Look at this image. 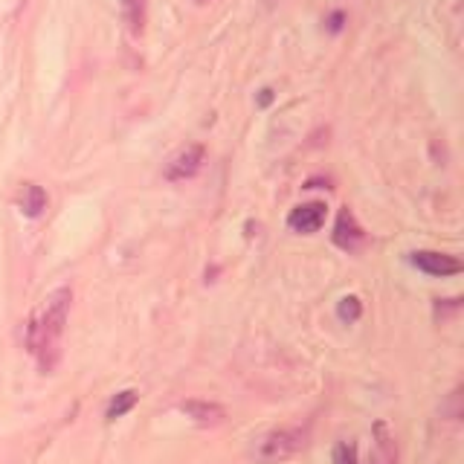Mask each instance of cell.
Segmentation results:
<instances>
[{"instance_id": "1", "label": "cell", "mask_w": 464, "mask_h": 464, "mask_svg": "<svg viewBox=\"0 0 464 464\" xmlns=\"http://www.w3.org/2000/svg\"><path fill=\"white\" fill-rule=\"evenodd\" d=\"M72 290L58 287L44 299L41 311L26 323V348L35 354L41 372H53L62 357V334L67 325Z\"/></svg>"}, {"instance_id": "2", "label": "cell", "mask_w": 464, "mask_h": 464, "mask_svg": "<svg viewBox=\"0 0 464 464\" xmlns=\"http://www.w3.org/2000/svg\"><path fill=\"white\" fill-rule=\"evenodd\" d=\"M311 439V427L308 424H290V427H279L270 430L267 435H261L253 447V459L256 464H279L299 456L304 447H308Z\"/></svg>"}, {"instance_id": "3", "label": "cell", "mask_w": 464, "mask_h": 464, "mask_svg": "<svg viewBox=\"0 0 464 464\" xmlns=\"http://www.w3.org/2000/svg\"><path fill=\"white\" fill-rule=\"evenodd\" d=\"M203 157H207V151H203V145H186V149L169 163L166 178L174 180V183L195 178V174L200 171V166H203Z\"/></svg>"}, {"instance_id": "4", "label": "cell", "mask_w": 464, "mask_h": 464, "mask_svg": "<svg viewBox=\"0 0 464 464\" xmlns=\"http://www.w3.org/2000/svg\"><path fill=\"white\" fill-rule=\"evenodd\" d=\"M412 265L418 270H424L427 276H456L461 273V261L456 256H447V253H432V250H420V253H412Z\"/></svg>"}, {"instance_id": "5", "label": "cell", "mask_w": 464, "mask_h": 464, "mask_svg": "<svg viewBox=\"0 0 464 464\" xmlns=\"http://www.w3.org/2000/svg\"><path fill=\"white\" fill-rule=\"evenodd\" d=\"M325 224V203L311 200V203H302L294 212L287 215V227L294 232H302V236H311L319 227Z\"/></svg>"}, {"instance_id": "6", "label": "cell", "mask_w": 464, "mask_h": 464, "mask_svg": "<svg viewBox=\"0 0 464 464\" xmlns=\"http://www.w3.org/2000/svg\"><path fill=\"white\" fill-rule=\"evenodd\" d=\"M362 241H366V232H362V227L357 224V218L348 209H343L337 215V224H334V244H337L340 250L354 253L362 246Z\"/></svg>"}, {"instance_id": "7", "label": "cell", "mask_w": 464, "mask_h": 464, "mask_svg": "<svg viewBox=\"0 0 464 464\" xmlns=\"http://www.w3.org/2000/svg\"><path fill=\"white\" fill-rule=\"evenodd\" d=\"M180 412L186 418H192L195 424H200V427H218V424H224V418H227L224 406L212 403V401H183Z\"/></svg>"}, {"instance_id": "8", "label": "cell", "mask_w": 464, "mask_h": 464, "mask_svg": "<svg viewBox=\"0 0 464 464\" xmlns=\"http://www.w3.org/2000/svg\"><path fill=\"white\" fill-rule=\"evenodd\" d=\"M369 464H398V444H395V435L389 432V427L383 424H374V444H372V456Z\"/></svg>"}, {"instance_id": "9", "label": "cell", "mask_w": 464, "mask_h": 464, "mask_svg": "<svg viewBox=\"0 0 464 464\" xmlns=\"http://www.w3.org/2000/svg\"><path fill=\"white\" fill-rule=\"evenodd\" d=\"M18 207L26 218H38L44 209H47V192L35 183H26L18 195Z\"/></svg>"}, {"instance_id": "10", "label": "cell", "mask_w": 464, "mask_h": 464, "mask_svg": "<svg viewBox=\"0 0 464 464\" xmlns=\"http://www.w3.org/2000/svg\"><path fill=\"white\" fill-rule=\"evenodd\" d=\"M137 401H140V395L134 389H125V392H120L111 403H108V412H105V418L108 420H116V418H122V415H128L130 410L137 406Z\"/></svg>"}, {"instance_id": "11", "label": "cell", "mask_w": 464, "mask_h": 464, "mask_svg": "<svg viewBox=\"0 0 464 464\" xmlns=\"http://www.w3.org/2000/svg\"><path fill=\"white\" fill-rule=\"evenodd\" d=\"M337 316L343 319V323H357V319L362 316V304H360V299H357V296H345V299H340V304H337Z\"/></svg>"}, {"instance_id": "12", "label": "cell", "mask_w": 464, "mask_h": 464, "mask_svg": "<svg viewBox=\"0 0 464 464\" xmlns=\"http://www.w3.org/2000/svg\"><path fill=\"white\" fill-rule=\"evenodd\" d=\"M334 464H357V444L340 441L337 447H334Z\"/></svg>"}, {"instance_id": "13", "label": "cell", "mask_w": 464, "mask_h": 464, "mask_svg": "<svg viewBox=\"0 0 464 464\" xmlns=\"http://www.w3.org/2000/svg\"><path fill=\"white\" fill-rule=\"evenodd\" d=\"M270 102H273V91H270V87H265L261 96H258V105H270Z\"/></svg>"}]
</instances>
